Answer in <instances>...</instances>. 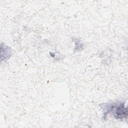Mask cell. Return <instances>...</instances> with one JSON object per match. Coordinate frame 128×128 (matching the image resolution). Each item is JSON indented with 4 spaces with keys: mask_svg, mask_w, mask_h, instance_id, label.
<instances>
[{
    "mask_svg": "<svg viewBox=\"0 0 128 128\" xmlns=\"http://www.w3.org/2000/svg\"><path fill=\"white\" fill-rule=\"evenodd\" d=\"M106 112H112V116L116 119L126 118L128 110L123 102H116L106 106Z\"/></svg>",
    "mask_w": 128,
    "mask_h": 128,
    "instance_id": "cell-1",
    "label": "cell"
}]
</instances>
